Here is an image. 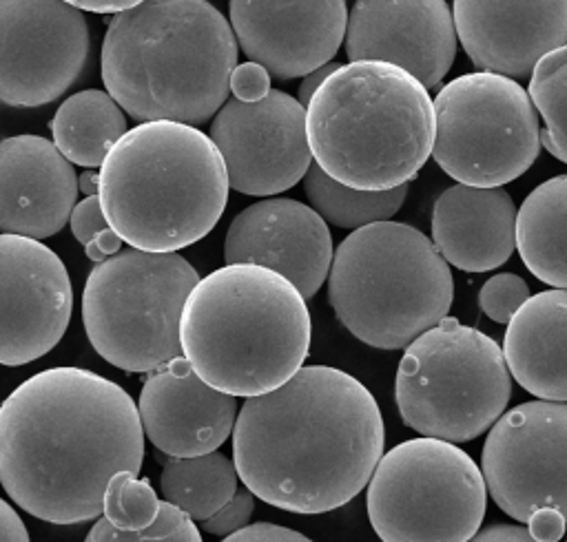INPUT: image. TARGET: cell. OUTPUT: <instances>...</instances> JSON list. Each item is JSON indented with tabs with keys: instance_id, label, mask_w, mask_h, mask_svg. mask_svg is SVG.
<instances>
[{
	"instance_id": "484cf974",
	"label": "cell",
	"mask_w": 567,
	"mask_h": 542,
	"mask_svg": "<svg viewBox=\"0 0 567 542\" xmlns=\"http://www.w3.org/2000/svg\"><path fill=\"white\" fill-rule=\"evenodd\" d=\"M237 478L235 462L210 451L168 460L159 476V491L193 522H204L237 493Z\"/></svg>"
},
{
	"instance_id": "60d3db41",
	"label": "cell",
	"mask_w": 567,
	"mask_h": 542,
	"mask_svg": "<svg viewBox=\"0 0 567 542\" xmlns=\"http://www.w3.org/2000/svg\"><path fill=\"white\" fill-rule=\"evenodd\" d=\"M80 11H91V13H120L124 9H131L140 4L142 0H64Z\"/></svg>"
},
{
	"instance_id": "8992f818",
	"label": "cell",
	"mask_w": 567,
	"mask_h": 542,
	"mask_svg": "<svg viewBox=\"0 0 567 542\" xmlns=\"http://www.w3.org/2000/svg\"><path fill=\"white\" fill-rule=\"evenodd\" d=\"M315 164L359 190L408 184L434 146V100L408 71L377 60L339 64L306 104Z\"/></svg>"
},
{
	"instance_id": "f1b7e54d",
	"label": "cell",
	"mask_w": 567,
	"mask_h": 542,
	"mask_svg": "<svg viewBox=\"0 0 567 542\" xmlns=\"http://www.w3.org/2000/svg\"><path fill=\"white\" fill-rule=\"evenodd\" d=\"M159 504L148 480H137L135 471H120L109 480L104 518L120 531H142L155 522Z\"/></svg>"
},
{
	"instance_id": "d4e9b609",
	"label": "cell",
	"mask_w": 567,
	"mask_h": 542,
	"mask_svg": "<svg viewBox=\"0 0 567 542\" xmlns=\"http://www.w3.org/2000/svg\"><path fill=\"white\" fill-rule=\"evenodd\" d=\"M51 135L58 150L86 168L102 166L113 144L128 131L124 108L109 91L86 88L66 97L53 119Z\"/></svg>"
},
{
	"instance_id": "603a6c76",
	"label": "cell",
	"mask_w": 567,
	"mask_h": 542,
	"mask_svg": "<svg viewBox=\"0 0 567 542\" xmlns=\"http://www.w3.org/2000/svg\"><path fill=\"white\" fill-rule=\"evenodd\" d=\"M503 356L514 381L543 400H567V290L532 294L512 316Z\"/></svg>"
},
{
	"instance_id": "ffe728a7",
	"label": "cell",
	"mask_w": 567,
	"mask_h": 542,
	"mask_svg": "<svg viewBox=\"0 0 567 542\" xmlns=\"http://www.w3.org/2000/svg\"><path fill=\"white\" fill-rule=\"evenodd\" d=\"M237 396L210 387L186 356H175L148 372L137 411L144 436L171 458L217 451L233 436Z\"/></svg>"
},
{
	"instance_id": "f546056e",
	"label": "cell",
	"mask_w": 567,
	"mask_h": 542,
	"mask_svg": "<svg viewBox=\"0 0 567 542\" xmlns=\"http://www.w3.org/2000/svg\"><path fill=\"white\" fill-rule=\"evenodd\" d=\"M84 542H202L197 524L175 504L162 502L153 524L142 531H120L106 518H97Z\"/></svg>"
},
{
	"instance_id": "1f68e13d",
	"label": "cell",
	"mask_w": 567,
	"mask_h": 542,
	"mask_svg": "<svg viewBox=\"0 0 567 542\" xmlns=\"http://www.w3.org/2000/svg\"><path fill=\"white\" fill-rule=\"evenodd\" d=\"M252 511H255V493L244 487V489H237V493L219 511H215L210 518H206L199 524L206 533L226 538V535L248 527Z\"/></svg>"
},
{
	"instance_id": "44dd1931",
	"label": "cell",
	"mask_w": 567,
	"mask_h": 542,
	"mask_svg": "<svg viewBox=\"0 0 567 542\" xmlns=\"http://www.w3.org/2000/svg\"><path fill=\"white\" fill-rule=\"evenodd\" d=\"M78 188L73 164L47 137L0 139V232L38 241L60 232Z\"/></svg>"
},
{
	"instance_id": "cb8c5ba5",
	"label": "cell",
	"mask_w": 567,
	"mask_h": 542,
	"mask_svg": "<svg viewBox=\"0 0 567 542\" xmlns=\"http://www.w3.org/2000/svg\"><path fill=\"white\" fill-rule=\"evenodd\" d=\"M516 248L538 281L567 290V173L549 177L523 199Z\"/></svg>"
},
{
	"instance_id": "74e56055",
	"label": "cell",
	"mask_w": 567,
	"mask_h": 542,
	"mask_svg": "<svg viewBox=\"0 0 567 542\" xmlns=\"http://www.w3.org/2000/svg\"><path fill=\"white\" fill-rule=\"evenodd\" d=\"M120 248H122V239H120V234L109 226V228H104L102 232H97V234L84 246V252H86V257H89L91 261L100 263V261H104V259L117 254Z\"/></svg>"
},
{
	"instance_id": "d6a6232c",
	"label": "cell",
	"mask_w": 567,
	"mask_h": 542,
	"mask_svg": "<svg viewBox=\"0 0 567 542\" xmlns=\"http://www.w3.org/2000/svg\"><path fill=\"white\" fill-rule=\"evenodd\" d=\"M230 91L237 100L255 102L270 93V73L257 62L237 64L230 75Z\"/></svg>"
},
{
	"instance_id": "52a82bcc",
	"label": "cell",
	"mask_w": 567,
	"mask_h": 542,
	"mask_svg": "<svg viewBox=\"0 0 567 542\" xmlns=\"http://www.w3.org/2000/svg\"><path fill=\"white\" fill-rule=\"evenodd\" d=\"M452 299L450 263L414 226L368 223L334 250L328 303L339 323L370 347L405 350L447 316Z\"/></svg>"
},
{
	"instance_id": "8d00e7d4",
	"label": "cell",
	"mask_w": 567,
	"mask_h": 542,
	"mask_svg": "<svg viewBox=\"0 0 567 542\" xmlns=\"http://www.w3.org/2000/svg\"><path fill=\"white\" fill-rule=\"evenodd\" d=\"M467 542H536L520 524H489Z\"/></svg>"
},
{
	"instance_id": "83f0119b",
	"label": "cell",
	"mask_w": 567,
	"mask_h": 542,
	"mask_svg": "<svg viewBox=\"0 0 567 542\" xmlns=\"http://www.w3.org/2000/svg\"><path fill=\"white\" fill-rule=\"evenodd\" d=\"M527 93L545 122L540 144L567 164V44L538 60Z\"/></svg>"
},
{
	"instance_id": "e0dca14e",
	"label": "cell",
	"mask_w": 567,
	"mask_h": 542,
	"mask_svg": "<svg viewBox=\"0 0 567 542\" xmlns=\"http://www.w3.org/2000/svg\"><path fill=\"white\" fill-rule=\"evenodd\" d=\"M343 42L350 62H390L432 88L452 69L458 35L445 0H354Z\"/></svg>"
},
{
	"instance_id": "ba28073f",
	"label": "cell",
	"mask_w": 567,
	"mask_h": 542,
	"mask_svg": "<svg viewBox=\"0 0 567 542\" xmlns=\"http://www.w3.org/2000/svg\"><path fill=\"white\" fill-rule=\"evenodd\" d=\"M512 374L503 347L476 327L445 316L403 352L394 398L403 423L430 438L465 442L505 411Z\"/></svg>"
},
{
	"instance_id": "8fae6325",
	"label": "cell",
	"mask_w": 567,
	"mask_h": 542,
	"mask_svg": "<svg viewBox=\"0 0 567 542\" xmlns=\"http://www.w3.org/2000/svg\"><path fill=\"white\" fill-rule=\"evenodd\" d=\"M540 115L514 77L474 71L434 97L432 159L458 184L494 188L518 179L540 153Z\"/></svg>"
},
{
	"instance_id": "f35d334b",
	"label": "cell",
	"mask_w": 567,
	"mask_h": 542,
	"mask_svg": "<svg viewBox=\"0 0 567 542\" xmlns=\"http://www.w3.org/2000/svg\"><path fill=\"white\" fill-rule=\"evenodd\" d=\"M0 542H31L22 518L0 498Z\"/></svg>"
},
{
	"instance_id": "277c9868",
	"label": "cell",
	"mask_w": 567,
	"mask_h": 542,
	"mask_svg": "<svg viewBox=\"0 0 567 542\" xmlns=\"http://www.w3.org/2000/svg\"><path fill=\"white\" fill-rule=\"evenodd\" d=\"M301 292L279 272L226 263L190 290L179 321L182 354L210 387L261 396L292 378L310 350Z\"/></svg>"
},
{
	"instance_id": "9a60e30c",
	"label": "cell",
	"mask_w": 567,
	"mask_h": 542,
	"mask_svg": "<svg viewBox=\"0 0 567 542\" xmlns=\"http://www.w3.org/2000/svg\"><path fill=\"white\" fill-rule=\"evenodd\" d=\"M71 310L62 259L38 239L0 232V365L20 367L51 352Z\"/></svg>"
},
{
	"instance_id": "d590c367",
	"label": "cell",
	"mask_w": 567,
	"mask_h": 542,
	"mask_svg": "<svg viewBox=\"0 0 567 542\" xmlns=\"http://www.w3.org/2000/svg\"><path fill=\"white\" fill-rule=\"evenodd\" d=\"M565 515L549 507L534 511L527 520V531L536 542H558L565 535Z\"/></svg>"
},
{
	"instance_id": "836d02e7",
	"label": "cell",
	"mask_w": 567,
	"mask_h": 542,
	"mask_svg": "<svg viewBox=\"0 0 567 542\" xmlns=\"http://www.w3.org/2000/svg\"><path fill=\"white\" fill-rule=\"evenodd\" d=\"M69 223H71L73 237L82 246H86L97 232L109 228V221H106V217L102 212V206H100V197L97 195H89L80 204H75Z\"/></svg>"
},
{
	"instance_id": "3957f363",
	"label": "cell",
	"mask_w": 567,
	"mask_h": 542,
	"mask_svg": "<svg viewBox=\"0 0 567 542\" xmlns=\"http://www.w3.org/2000/svg\"><path fill=\"white\" fill-rule=\"evenodd\" d=\"M100 66L133 119L202 124L230 93L237 40L208 0H142L109 22Z\"/></svg>"
},
{
	"instance_id": "5b68a950",
	"label": "cell",
	"mask_w": 567,
	"mask_h": 542,
	"mask_svg": "<svg viewBox=\"0 0 567 542\" xmlns=\"http://www.w3.org/2000/svg\"><path fill=\"white\" fill-rule=\"evenodd\" d=\"M97 197L131 248L175 252L204 239L228 201L215 142L193 124L153 119L128 128L100 166Z\"/></svg>"
},
{
	"instance_id": "6da1fadb",
	"label": "cell",
	"mask_w": 567,
	"mask_h": 542,
	"mask_svg": "<svg viewBox=\"0 0 567 542\" xmlns=\"http://www.w3.org/2000/svg\"><path fill=\"white\" fill-rule=\"evenodd\" d=\"M142 458L137 405L91 369L38 372L0 405V482L38 520H97L109 480L120 471L137 473Z\"/></svg>"
},
{
	"instance_id": "7c38bea8",
	"label": "cell",
	"mask_w": 567,
	"mask_h": 542,
	"mask_svg": "<svg viewBox=\"0 0 567 542\" xmlns=\"http://www.w3.org/2000/svg\"><path fill=\"white\" fill-rule=\"evenodd\" d=\"M481 471L496 507L516 522L545 507L567 520V403L532 400L505 411L485 438Z\"/></svg>"
},
{
	"instance_id": "4fadbf2b",
	"label": "cell",
	"mask_w": 567,
	"mask_h": 542,
	"mask_svg": "<svg viewBox=\"0 0 567 542\" xmlns=\"http://www.w3.org/2000/svg\"><path fill=\"white\" fill-rule=\"evenodd\" d=\"M84 13L64 0H0V104L38 108L75 84L89 60Z\"/></svg>"
},
{
	"instance_id": "ab89813d",
	"label": "cell",
	"mask_w": 567,
	"mask_h": 542,
	"mask_svg": "<svg viewBox=\"0 0 567 542\" xmlns=\"http://www.w3.org/2000/svg\"><path fill=\"white\" fill-rule=\"evenodd\" d=\"M339 66V62H328V64H323V66H319V69H315V71H310V73H306L303 75V80H301V84H299V102L306 106L308 102H310V97L315 95V91L321 86V82L334 71Z\"/></svg>"
},
{
	"instance_id": "7a4b0ae2",
	"label": "cell",
	"mask_w": 567,
	"mask_h": 542,
	"mask_svg": "<svg viewBox=\"0 0 567 542\" xmlns=\"http://www.w3.org/2000/svg\"><path fill=\"white\" fill-rule=\"evenodd\" d=\"M385 429L370 389L337 367L306 365L248 398L233 427V462L259 500L292 513L350 502L383 456Z\"/></svg>"
},
{
	"instance_id": "4316f807",
	"label": "cell",
	"mask_w": 567,
	"mask_h": 542,
	"mask_svg": "<svg viewBox=\"0 0 567 542\" xmlns=\"http://www.w3.org/2000/svg\"><path fill=\"white\" fill-rule=\"evenodd\" d=\"M303 190L310 206L328 223L348 230L377 221H390L408 197V184L390 190H359L332 179L315 161L303 175Z\"/></svg>"
},
{
	"instance_id": "30bf717a",
	"label": "cell",
	"mask_w": 567,
	"mask_h": 542,
	"mask_svg": "<svg viewBox=\"0 0 567 542\" xmlns=\"http://www.w3.org/2000/svg\"><path fill=\"white\" fill-rule=\"evenodd\" d=\"M365 507L381 542H467L485 518L487 487L461 447L423 436L381 456Z\"/></svg>"
},
{
	"instance_id": "ac0fdd59",
	"label": "cell",
	"mask_w": 567,
	"mask_h": 542,
	"mask_svg": "<svg viewBox=\"0 0 567 542\" xmlns=\"http://www.w3.org/2000/svg\"><path fill=\"white\" fill-rule=\"evenodd\" d=\"M334 248L326 219L297 199L272 197L244 208L224 239L226 263H255L286 277L303 299L328 279Z\"/></svg>"
},
{
	"instance_id": "b9f144b4",
	"label": "cell",
	"mask_w": 567,
	"mask_h": 542,
	"mask_svg": "<svg viewBox=\"0 0 567 542\" xmlns=\"http://www.w3.org/2000/svg\"><path fill=\"white\" fill-rule=\"evenodd\" d=\"M78 186H80V190H82L86 197H89V195H97L100 179H97V175H93V173H82L80 179H78Z\"/></svg>"
},
{
	"instance_id": "9c48e42d",
	"label": "cell",
	"mask_w": 567,
	"mask_h": 542,
	"mask_svg": "<svg viewBox=\"0 0 567 542\" xmlns=\"http://www.w3.org/2000/svg\"><path fill=\"white\" fill-rule=\"evenodd\" d=\"M197 281V270L177 252L128 248L95 263L82 292V323L93 350L137 374L182 356V310Z\"/></svg>"
},
{
	"instance_id": "2e32d148",
	"label": "cell",
	"mask_w": 567,
	"mask_h": 542,
	"mask_svg": "<svg viewBox=\"0 0 567 542\" xmlns=\"http://www.w3.org/2000/svg\"><path fill=\"white\" fill-rule=\"evenodd\" d=\"M228 7L241 53L275 80L332 62L346 40V0H230Z\"/></svg>"
},
{
	"instance_id": "5bb4252c",
	"label": "cell",
	"mask_w": 567,
	"mask_h": 542,
	"mask_svg": "<svg viewBox=\"0 0 567 542\" xmlns=\"http://www.w3.org/2000/svg\"><path fill=\"white\" fill-rule=\"evenodd\" d=\"M228 184L241 195H277L303 179L312 164L306 106L277 88L255 102L230 97L210 122Z\"/></svg>"
},
{
	"instance_id": "4dcf8cb0",
	"label": "cell",
	"mask_w": 567,
	"mask_h": 542,
	"mask_svg": "<svg viewBox=\"0 0 567 542\" xmlns=\"http://www.w3.org/2000/svg\"><path fill=\"white\" fill-rule=\"evenodd\" d=\"M527 299L529 285L514 272H498L478 290V308L494 323H509Z\"/></svg>"
},
{
	"instance_id": "7402d4cb",
	"label": "cell",
	"mask_w": 567,
	"mask_h": 542,
	"mask_svg": "<svg viewBox=\"0 0 567 542\" xmlns=\"http://www.w3.org/2000/svg\"><path fill=\"white\" fill-rule=\"evenodd\" d=\"M432 243L441 257L465 272L503 265L516 246V206L503 186L454 184L432 208Z\"/></svg>"
},
{
	"instance_id": "e575fe53",
	"label": "cell",
	"mask_w": 567,
	"mask_h": 542,
	"mask_svg": "<svg viewBox=\"0 0 567 542\" xmlns=\"http://www.w3.org/2000/svg\"><path fill=\"white\" fill-rule=\"evenodd\" d=\"M221 542H312V540L288 527H279L272 522H257L221 538Z\"/></svg>"
},
{
	"instance_id": "d6986e66",
	"label": "cell",
	"mask_w": 567,
	"mask_h": 542,
	"mask_svg": "<svg viewBox=\"0 0 567 542\" xmlns=\"http://www.w3.org/2000/svg\"><path fill=\"white\" fill-rule=\"evenodd\" d=\"M452 15L472 64L514 80L567 44V0H454Z\"/></svg>"
}]
</instances>
